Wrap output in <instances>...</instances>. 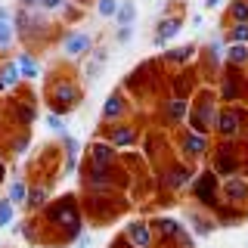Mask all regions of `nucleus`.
<instances>
[{
  "label": "nucleus",
  "mask_w": 248,
  "mask_h": 248,
  "mask_svg": "<svg viewBox=\"0 0 248 248\" xmlns=\"http://www.w3.org/2000/svg\"><path fill=\"white\" fill-rule=\"evenodd\" d=\"M19 6H22V10H31V13H34V10H41V0H19Z\"/></svg>",
  "instance_id": "nucleus-43"
},
{
  "label": "nucleus",
  "mask_w": 248,
  "mask_h": 248,
  "mask_svg": "<svg viewBox=\"0 0 248 248\" xmlns=\"http://www.w3.org/2000/svg\"><path fill=\"white\" fill-rule=\"evenodd\" d=\"M189 192H192V199H196V205L202 211H208L211 217L220 211V205H223V180L214 174V168L196 170V180H192Z\"/></svg>",
  "instance_id": "nucleus-6"
},
{
  "label": "nucleus",
  "mask_w": 248,
  "mask_h": 248,
  "mask_svg": "<svg viewBox=\"0 0 248 248\" xmlns=\"http://www.w3.org/2000/svg\"><path fill=\"white\" fill-rule=\"evenodd\" d=\"M41 230H59V242H78L84 236V214L78 196H59L41 211Z\"/></svg>",
  "instance_id": "nucleus-1"
},
{
  "label": "nucleus",
  "mask_w": 248,
  "mask_h": 248,
  "mask_svg": "<svg viewBox=\"0 0 248 248\" xmlns=\"http://www.w3.org/2000/svg\"><path fill=\"white\" fill-rule=\"evenodd\" d=\"M62 152H65V165H62V170H65V174H75V168H78V152H81V146H78L72 137H62Z\"/></svg>",
  "instance_id": "nucleus-31"
},
{
  "label": "nucleus",
  "mask_w": 248,
  "mask_h": 248,
  "mask_svg": "<svg viewBox=\"0 0 248 248\" xmlns=\"http://www.w3.org/2000/svg\"><path fill=\"white\" fill-rule=\"evenodd\" d=\"M118 149H115L112 143H106V140H93V143L87 146V165L93 168H118Z\"/></svg>",
  "instance_id": "nucleus-18"
},
{
  "label": "nucleus",
  "mask_w": 248,
  "mask_h": 248,
  "mask_svg": "<svg viewBox=\"0 0 248 248\" xmlns=\"http://www.w3.org/2000/svg\"><path fill=\"white\" fill-rule=\"evenodd\" d=\"M227 65L230 68H245L248 65V44H232V46H227Z\"/></svg>",
  "instance_id": "nucleus-32"
},
{
  "label": "nucleus",
  "mask_w": 248,
  "mask_h": 248,
  "mask_svg": "<svg viewBox=\"0 0 248 248\" xmlns=\"http://www.w3.org/2000/svg\"><path fill=\"white\" fill-rule=\"evenodd\" d=\"M223 44L232 46V44H248V25H230L223 31Z\"/></svg>",
  "instance_id": "nucleus-36"
},
{
  "label": "nucleus",
  "mask_w": 248,
  "mask_h": 248,
  "mask_svg": "<svg viewBox=\"0 0 248 248\" xmlns=\"http://www.w3.org/2000/svg\"><path fill=\"white\" fill-rule=\"evenodd\" d=\"M192 180H196V168L180 161V158L170 161L168 168H158V186L165 192H180L186 186H192Z\"/></svg>",
  "instance_id": "nucleus-13"
},
{
  "label": "nucleus",
  "mask_w": 248,
  "mask_h": 248,
  "mask_svg": "<svg viewBox=\"0 0 248 248\" xmlns=\"http://www.w3.org/2000/svg\"><path fill=\"white\" fill-rule=\"evenodd\" d=\"M6 199H10L16 208L25 205V202H28V183L22 180V177H16V180L10 183V189H6Z\"/></svg>",
  "instance_id": "nucleus-34"
},
{
  "label": "nucleus",
  "mask_w": 248,
  "mask_h": 248,
  "mask_svg": "<svg viewBox=\"0 0 248 248\" xmlns=\"http://www.w3.org/2000/svg\"><path fill=\"white\" fill-rule=\"evenodd\" d=\"M115 22H118V28H134V22H137V3L134 0H121Z\"/></svg>",
  "instance_id": "nucleus-33"
},
{
  "label": "nucleus",
  "mask_w": 248,
  "mask_h": 248,
  "mask_svg": "<svg viewBox=\"0 0 248 248\" xmlns=\"http://www.w3.org/2000/svg\"><path fill=\"white\" fill-rule=\"evenodd\" d=\"M121 236L127 239L134 248H155V232H152V223L143 220V217H130L127 223H124Z\"/></svg>",
  "instance_id": "nucleus-16"
},
{
  "label": "nucleus",
  "mask_w": 248,
  "mask_h": 248,
  "mask_svg": "<svg viewBox=\"0 0 248 248\" xmlns=\"http://www.w3.org/2000/svg\"><path fill=\"white\" fill-rule=\"evenodd\" d=\"M50 183H31L28 186V202H25V208L31 214H41L46 205H50Z\"/></svg>",
  "instance_id": "nucleus-24"
},
{
  "label": "nucleus",
  "mask_w": 248,
  "mask_h": 248,
  "mask_svg": "<svg viewBox=\"0 0 248 248\" xmlns=\"http://www.w3.org/2000/svg\"><path fill=\"white\" fill-rule=\"evenodd\" d=\"M72 3H75V6H81V10H84V6H90V3H96V0H72Z\"/></svg>",
  "instance_id": "nucleus-46"
},
{
  "label": "nucleus",
  "mask_w": 248,
  "mask_h": 248,
  "mask_svg": "<svg viewBox=\"0 0 248 248\" xmlns=\"http://www.w3.org/2000/svg\"><path fill=\"white\" fill-rule=\"evenodd\" d=\"M81 103H84V87L75 78L59 75V78H50V81H46V106H50L53 115L65 118V115H72Z\"/></svg>",
  "instance_id": "nucleus-2"
},
{
  "label": "nucleus",
  "mask_w": 248,
  "mask_h": 248,
  "mask_svg": "<svg viewBox=\"0 0 248 248\" xmlns=\"http://www.w3.org/2000/svg\"><path fill=\"white\" fill-rule=\"evenodd\" d=\"M245 217H248V211H242V208H232V205H227V202H223L220 211L214 214V220H217V227H239Z\"/></svg>",
  "instance_id": "nucleus-28"
},
{
  "label": "nucleus",
  "mask_w": 248,
  "mask_h": 248,
  "mask_svg": "<svg viewBox=\"0 0 248 248\" xmlns=\"http://www.w3.org/2000/svg\"><path fill=\"white\" fill-rule=\"evenodd\" d=\"M46 124L56 130V137H59V140H62V137H68V134H65V118H59V115H53V112H50V115H46Z\"/></svg>",
  "instance_id": "nucleus-41"
},
{
  "label": "nucleus",
  "mask_w": 248,
  "mask_h": 248,
  "mask_svg": "<svg viewBox=\"0 0 248 248\" xmlns=\"http://www.w3.org/2000/svg\"><path fill=\"white\" fill-rule=\"evenodd\" d=\"M96 13H99V19H112L115 22V16H118V6H121V0H96Z\"/></svg>",
  "instance_id": "nucleus-37"
},
{
  "label": "nucleus",
  "mask_w": 248,
  "mask_h": 248,
  "mask_svg": "<svg viewBox=\"0 0 248 248\" xmlns=\"http://www.w3.org/2000/svg\"><path fill=\"white\" fill-rule=\"evenodd\" d=\"M217 115H220V106H217V90L199 87L196 96H192V103H189V118H186V127H189L192 134L211 137L214 134V124H217Z\"/></svg>",
  "instance_id": "nucleus-3"
},
{
  "label": "nucleus",
  "mask_w": 248,
  "mask_h": 248,
  "mask_svg": "<svg viewBox=\"0 0 248 248\" xmlns=\"http://www.w3.org/2000/svg\"><path fill=\"white\" fill-rule=\"evenodd\" d=\"M220 3H223V0H205V10H217Z\"/></svg>",
  "instance_id": "nucleus-45"
},
{
  "label": "nucleus",
  "mask_w": 248,
  "mask_h": 248,
  "mask_svg": "<svg viewBox=\"0 0 248 248\" xmlns=\"http://www.w3.org/2000/svg\"><path fill=\"white\" fill-rule=\"evenodd\" d=\"M68 6V0H41V10L46 13V16H56L59 19V13Z\"/></svg>",
  "instance_id": "nucleus-40"
},
{
  "label": "nucleus",
  "mask_w": 248,
  "mask_h": 248,
  "mask_svg": "<svg viewBox=\"0 0 248 248\" xmlns=\"http://www.w3.org/2000/svg\"><path fill=\"white\" fill-rule=\"evenodd\" d=\"M37 118V108H34V99H19L16 103V121L22 124V130H28Z\"/></svg>",
  "instance_id": "nucleus-30"
},
{
  "label": "nucleus",
  "mask_w": 248,
  "mask_h": 248,
  "mask_svg": "<svg viewBox=\"0 0 248 248\" xmlns=\"http://www.w3.org/2000/svg\"><path fill=\"white\" fill-rule=\"evenodd\" d=\"M81 186L90 196H121L124 186H127V174L118 168H93L84 165L81 168Z\"/></svg>",
  "instance_id": "nucleus-5"
},
{
  "label": "nucleus",
  "mask_w": 248,
  "mask_h": 248,
  "mask_svg": "<svg viewBox=\"0 0 248 248\" xmlns=\"http://www.w3.org/2000/svg\"><path fill=\"white\" fill-rule=\"evenodd\" d=\"M108 248H134V245H130L124 236H118V239H112V245H108Z\"/></svg>",
  "instance_id": "nucleus-44"
},
{
  "label": "nucleus",
  "mask_w": 248,
  "mask_h": 248,
  "mask_svg": "<svg viewBox=\"0 0 248 248\" xmlns=\"http://www.w3.org/2000/svg\"><path fill=\"white\" fill-rule=\"evenodd\" d=\"M223 25H248V0H230L223 13Z\"/></svg>",
  "instance_id": "nucleus-27"
},
{
  "label": "nucleus",
  "mask_w": 248,
  "mask_h": 248,
  "mask_svg": "<svg viewBox=\"0 0 248 248\" xmlns=\"http://www.w3.org/2000/svg\"><path fill=\"white\" fill-rule=\"evenodd\" d=\"M16 62H19L22 81H34V78H41V75H44V68H41V59H37L31 50H22L19 56H16Z\"/></svg>",
  "instance_id": "nucleus-26"
},
{
  "label": "nucleus",
  "mask_w": 248,
  "mask_h": 248,
  "mask_svg": "<svg viewBox=\"0 0 248 248\" xmlns=\"http://www.w3.org/2000/svg\"><path fill=\"white\" fill-rule=\"evenodd\" d=\"M186 220H189V227H192V236H199V239H208L217 230V220L208 211H202V208H192V211L186 214Z\"/></svg>",
  "instance_id": "nucleus-23"
},
{
  "label": "nucleus",
  "mask_w": 248,
  "mask_h": 248,
  "mask_svg": "<svg viewBox=\"0 0 248 248\" xmlns=\"http://www.w3.org/2000/svg\"><path fill=\"white\" fill-rule=\"evenodd\" d=\"M223 202L232 208L248 211V177H230V180H223Z\"/></svg>",
  "instance_id": "nucleus-21"
},
{
  "label": "nucleus",
  "mask_w": 248,
  "mask_h": 248,
  "mask_svg": "<svg viewBox=\"0 0 248 248\" xmlns=\"http://www.w3.org/2000/svg\"><path fill=\"white\" fill-rule=\"evenodd\" d=\"M130 37H134V28H118V31H115V41H118V44H127Z\"/></svg>",
  "instance_id": "nucleus-42"
},
{
  "label": "nucleus",
  "mask_w": 248,
  "mask_h": 248,
  "mask_svg": "<svg viewBox=\"0 0 248 248\" xmlns=\"http://www.w3.org/2000/svg\"><path fill=\"white\" fill-rule=\"evenodd\" d=\"M211 168L220 180H230V177H242L245 170V158H242V143L236 140H220V143L211 149Z\"/></svg>",
  "instance_id": "nucleus-8"
},
{
  "label": "nucleus",
  "mask_w": 248,
  "mask_h": 248,
  "mask_svg": "<svg viewBox=\"0 0 248 248\" xmlns=\"http://www.w3.org/2000/svg\"><path fill=\"white\" fill-rule=\"evenodd\" d=\"M16 22H13V10L10 6H0V50H10L13 41H16Z\"/></svg>",
  "instance_id": "nucleus-25"
},
{
  "label": "nucleus",
  "mask_w": 248,
  "mask_h": 248,
  "mask_svg": "<svg viewBox=\"0 0 248 248\" xmlns=\"http://www.w3.org/2000/svg\"><path fill=\"white\" fill-rule=\"evenodd\" d=\"M149 223H152V232H155V245H161V248H196V236L177 217L155 214Z\"/></svg>",
  "instance_id": "nucleus-7"
},
{
  "label": "nucleus",
  "mask_w": 248,
  "mask_h": 248,
  "mask_svg": "<svg viewBox=\"0 0 248 248\" xmlns=\"http://www.w3.org/2000/svg\"><path fill=\"white\" fill-rule=\"evenodd\" d=\"M13 217H16V205L10 199H0V230H6L13 223Z\"/></svg>",
  "instance_id": "nucleus-38"
},
{
  "label": "nucleus",
  "mask_w": 248,
  "mask_h": 248,
  "mask_svg": "<svg viewBox=\"0 0 248 248\" xmlns=\"http://www.w3.org/2000/svg\"><path fill=\"white\" fill-rule=\"evenodd\" d=\"M199 56V46L196 44H180V46H168V50H161V65H170V68H186L192 59Z\"/></svg>",
  "instance_id": "nucleus-20"
},
{
  "label": "nucleus",
  "mask_w": 248,
  "mask_h": 248,
  "mask_svg": "<svg viewBox=\"0 0 248 248\" xmlns=\"http://www.w3.org/2000/svg\"><path fill=\"white\" fill-rule=\"evenodd\" d=\"M130 115V99L127 93H124V87H115L112 93L106 96L103 108H99V118H103V124H118Z\"/></svg>",
  "instance_id": "nucleus-14"
},
{
  "label": "nucleus",
  "mask_w": 248,
  "mask_h": 248,
  "mask_svg": "<svg viewBox=\"0 0 248 248\" xmlns=\"http://www.w3.org/2000/svg\"><path fill=\"white\" fill-rule=\"evenodd\" d=\"M196 90H199V75L192 72V68H180V72H174V78H170V96L192 99Z\"/></svg>",
  "instance_id": "nucleus-22"
},
{
  "label": "nucleus",
  "mask_w": 248,
  "mask_h": 248,
  "mask_svg": "<svg viewBox=\"0 0 248 248\" xmlns=\"http://www.w3.org/2000/svg\"><path fill=\"white\" fill-rule=\"evenodd\" d=\"M99 140H106V143H112L115 149H127V146L137 143V127L127 121H118V124H103V130H99Z\"/></svg>",
  "instance_id": "nucleus-17"
},
{
  "label": "nucleus",
  "mask_w": 248,
  "mask_h": 248,
  "mask_svg": "<svg viewBox=\"0 0 248 248\" xmlns=\"http://www.w3.org/2000/svg\"><path fill=\"white\" fill-rule=\"evenodd\" d=\"M0 183H6V165L0 161Z\"/></svg>",
  "instance_id": "nucleus-47"
},
{
  "label": "nucleus",
  "mask_w": 248,
  "mask_h": 248,
  "mask_svg": "<svg viewBox=\"0 0 248 248\" xmlns=\"http://www.w3.org/2000/svg\"><path fill=\"white\" fill-rule=\"evenodd\" d=\"M0 84H3V90H16L22 84V72H19V62L16 59H6L0 65Z\"/></svg>",
  "instance_id": "nucleus-29"
},
{
  "label": "nucleus",
  "mask_w": 248,
  "mask_h": 248,
  "mask_svg": "<svg viewBox=\"0 0 248 248\" xmlns=\"http://www.w3.org/2000/svg\"><path fill=\"white\" fill-rule=\"evenodd\" d=\"M59 46H62V59H68V62H84L96 50V46H93V34L84 31V28H68L65 34H62Z\"/></svg>",
  "instance_id": "nucleus-12"
},
{
  "label": "nucleus",
  "mask_w": 248,
  "mask_h": 248,
  "mask_svg": "<svg viewBox=\"0 0 248 248\" xmlns=\"http://www.w3.org/2000/svg\"><path fill=\"white\" fill-rule=\"evenodd\" d=\"M28 146H31V134H28V130H22V134L10 143V149H13V155H25Z\"/></svg>",
  "instance_id": "nucleus-39"
},
{
  "label": "nucleus",
  "mask_w": 248,
  "mask_h": 248,
  "mask_svg": "<svg viewBox=\"0 0 248 248\" xmlns=\"http://www.w3.org/2000/svg\"><path fill=\"white\" fill-rule=\"evenodd\" d=\"M214 134L220 140H236V143L248 140V108L245 106H220Z\"/></svg>",
  "instance_id": "nucleus-9"
},
{
  "label": "nucleus",
  "mask_w": 248,
  "mask_h": 248,
  "mask_svg": "<svg viewBox=\"0 0 248 248\" xmlns=\"http://www.w3.org/2000/svg\"><path fill=\"white\" fill-rule=\"evenodd\" d=\"M13 22H16V34L25 41V46L31 50V46H41L53 37V31H56V25H53V19L46 16L44 10H16L13 13Z\"/></svg>",
  "instance_id": "nucleus-4"
},
{
  "label": "nucleus",
  "mask_w": 248,
  "mask_h": 248,
  "mask_svg": "<svg viewBox=\"0 0 248 248\" xmlns=\"http://www.w3.org/2000/svg\"><path fill=\"white\" fill-rule=\"evenodd\" d=\"M106 59H108V53H106V50H93V53H90L87 68H84V78H87V81H93V78H96V72L106 65Z\"/></svg>",
  "instance_id": "nucleus-35"
},
{
  "label": "nucleus",
  "mask_w": 248,
  "mask_h": 248,
  "mask_svg": "<svg viewBox=\"0 0 248 248\" xmlns=\"http://www.w3.org/2000/svg\"><path fill=\"white\" fill-rule=\"evenodd\" d=\"M0 90H3V84H0Z\"/></svg>",
  "instance_id": "nucleus-48"
},
{
  "label": "nucleus",
  "mask_w": 248,
  "mask_h": 248,
  "mask_svg": "<svg viewBox=\"0 0 248 248\" xmlns=\"http://www.w3.org/2000/svg\"><path fill=\"white\" fill-rule=\"evenodd\" d=\"M211 137H202V134H192L189 127H183L180 134H177V152H180V161L186 165H196V161L208 158L211 155Z\"/></svg>",
  "instance_id": "nucleus-11"
},
{
  "label": "nucleus",
  "mask_w": 248,
  "mask_h": 248,
  "mask_svg": "<svg viewBox=\"0 0 248 248\" xmlns=\"http://www.w3.org/2000/svg\"><path fill=\"white\" fill-rule=\"evenodd\" d=\"M189 103L192 99H180V96H168L161 103V115H165V127H180L189 118Z\"/></svg>",
  "instance_id": "nucleus-19"
},
{
  "label": "nucleus",
  "mask_w": 248,
  "mask_h": 248,
  "mask_svg": "<svg viewBox=\"0 0 248 248\" xmlns=\"http://www.w3.org/2000/svg\"><path fill=\"white\" fill-rule=\"evenodd\" d=\"M180 31H183V13H161L152 31V44L168 46L174 37H180Z\"/></svg>",
  "instance_id": "nucleus-15"
},
{
  "label": "nucleus",
  "mask_w": 248,
  "mask_h": 248,
  "mask_svg": "<svg viewBox=\"0 0 248 248\" xmlns=\"http://www.w3.org/2000/svg\"><path fill=\"white\" fill-rule=\"evenodd\" d=\"M217 99L223 106H239L245 99L248 103V75L245 68H223L220 81H217Z\"/></svg>",
  "instance_id": "nucleus-10"
}]
</instances>
